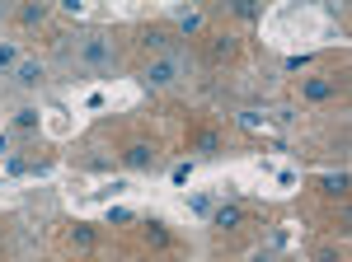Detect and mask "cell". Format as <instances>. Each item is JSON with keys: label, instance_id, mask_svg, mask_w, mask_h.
Listing matches in <instances>:
<instances>
[{"label": "cell", "instance_id": "7a4b0ae2", "mask_svg": "<svg viewBox=\"0 0 352 262\" xmlns=\"http://www.w3.org/2000/svg\"><path fill=\"white\" fill-rule=\"evenodd\" d=\"M184 145H188L192 159H217L221 150H226V131H221L217 122H207V117H197V122H188V131H184Z\"/></svg>", "mask_w": 352, "mask_h": 262}, {"label": "cell", "instance_id": "4fadbf2b", "mask_svg": "<svg viewBox=\"0 0 352 262\" xmlns=\"http://www.w3.org/2000/svg\"><path fill=\"white\" fill-rule=\"evenodd\" d=\"M141 239H146V248H169L174 243V235L164 230V220H146L141 225Z\"/></svg>", "mask_w": 352, "mask_h": 262}, {"label": "cell", "instance_id": "9c48e42d", "mask_svg": "<svg viewBox=\"0 0 352 262\" xmlns=\"http://www.w3.org/2000/svg\"><path fill=\"white\" fill-rule=\"evenodd\" d=\"M10 80H14L19 89H38V84L47 80V66H43L38 56H19V66L10 71Z\"/></svg>", "mask_w": 352, "mask_h": 262}, {"label": "cell", "instance_id": "8fae6325", "mask_svg": "<svg viewBox=\"0 0 352 262\" xmlns=\"http://www.w3.org/2000/svg\"><path fill=\"white\" fill-rule=\"evenodd\" d=\"M320 197L348 206V174H343V169H338V174H320Z\"/></svg>", "mask_w": 352, "mask_h": 262}, {"label": "cell", "instance_id": "ba28073f", "mask_svg": "<svg viewBox=\"0 0 352 262\" xmlns=\"http://www.w3.org/2000/svg\"><path fill=\"white\" fill-rule=\"evenodd\" d=\"M141 52L169 56V52H174V24H146V28H141Z\"/></svg>", "mask_w": 352, "mask_h": 262}, {"label": "cell", "instance_id": "7402d4cb", "mask_svg": "<svg viewBox=\"0 0 352 262\" xmlns=\"http://www.w3.org/2000/svg\"><path fill=\"white\" fill-rule=\"evenodd\" d=\"M0 24H5V5H0Z\"/></svg>", "mask_w": 352, "mask_h": 262}, {"label": "cell", "instance_id": "30bf717a", "mask_svg": "<svg viewBox=\"0 0 352 262\" xmlns=\"http://www.w3.org/2000/svg\"><path fill=\"white\" fill-rule=\"evenodd\" d=\"M66 248H76V253H94V248H99V225L76 220V225L66 230Z\"/></svg>", "mask_w": 352, "mask_h": 262}, {"label": "cell", "instance_id": "5bb4252c", "mask_svg": "<svg viewBox=\"0 0 352 262\" xmlns=\"http://www.w3.org/2000/svg\"><path fill=\"white\" fill-rule=\"evenodd\" d=\"M43 127V112H38V108L33 104H24V108H14V131H19V136H33V131Z\"/></svg>", "mask_w": 352, "mask_h": 262}, {"label": "cell", "instance_id": "9a60e30c", "mask_svg": "<svg viewBox=\"0 0 352 262\" xmlns=\"http://www.w3.org/2000/svg\"><path fill=\"white\" fill-rule=\"evenodd\" d=\"M169 24H174V33H207V24H202V14H197V10H179Z\"/></svg>", "mask_w": 352, "mask_h": 262}, {"label": "cell", "instance_id": "ffe728a7", "mask_svg": "<svg viewBox=\"0 0 352 262\" xmlns=\"http://www.w3.org/2000/svg\"><path fill=\"white\" fill-rule=\"evenodd\" d=\"M249 262H277V258H272V253H254Z\"/></svg>", "mask_w": 352, "mask_h": 262}, {"label": "cell", "instance_id": "e0dca14e", "mask_svg": "<svg viewBox=\"0 0 352 262\" xmlns=\"http://www.w3.org/2000/svg\"><path fill=\"white\" fill-rule=\"evenodd\" d=\"M14 66H19V47L14 43H0V75H10Z\"/></svg>", "mask_w": 352, "mask_h": 262}, {"label": "cell", "instance_id": "44dd1931", "mask_svg": "<svg viewBox=\"0 0 352 262\" xmlns=\"http://www.w3.org/2000/svg\"><path fill=\"white\" fill-rule=\"evenodd\" d=\"M277 262H300V258H277Z\"/></svg>", "mask_w": 352, "mask_h": 262}, {"label": "cell", "instance_id": "5b68a950", "mask_svg": "<svg viewBox=\"0 0 352 262\" xmlns=\"http://www.w3.org/2000/svg\"><path fill=\"white\" fill-rule=\"evenodd\" d=\"M202 52L212 66H230V61H240V38L235 33H202Z\"/></svg>", "mask_w": 352, "mask_h": 262}, {"label": "cell", "instance_id": "ac0fdd59", "mask_svg": "<svg viewBox=\"0 0 352 262\" xmlns=\"http://www.w3.org/2000/svg\"><path fill=\"white\" fill-rule=\"evenodd\" d=\"M109 225H132V211H127V206H113L109 211Z\"/></svg>", "mask_w": 352, "mask_h": 262}, {"label": "cell", "instance_id": "52a82bcc", "mask_svg": "<svg viewBox=\"0 0 352 262\" xmlns=\"http://www.w3.org/2000/svg\"><path fill=\"white\" fill-rule=\"evenodd\" d=\"M207 220H212V230H217V235H235V230L249 225V211H244L240 202H221L217 211H207Z\"/></svg>", "mask_w": 352, "mask_h": 262}, {"label": "cell", "instance_id": "6da1fadb", "mask_svg": "<svg viewBox=\"0 0 352 262\" xmlns=\"http://www.w3.org/2000/svg\"><path fill=\"white\" fill-rule=\"evenodd\" d=\"M76 61H80L85 71H113V61H118V38H113L109 28H89L76 38Z\"/></svg>", "mask_w": 352, "mask_h": 262}, {"label": "cell", "instance_id": "8992f818", "mask_svg": "<svg viewBox=\"0 0 352 262\" xmlns=\"http://www.w3.org/2000/svg\"><path fill=\"white\" fill-rule=\"evenodd\" d=\"M343 94V75H305L300 80V99L305 104H329Z\"/></svg>", "mask_w": 352, "mask_h": 262}, {"label": "cell", "instance_id": "603a6c76", "mask_svg": "<svg viewBox=\"0 0 352 262\" xmlns=\"http://www.w3.org/2000/svg\"><path fill=\"white\" fill-rule=\"evenodd\" d=\"M151 262H155V258H151Z\"/></svg>", "mask_w": 352, "mask_h": 262}, {"label": "cell", "instance_id": "d6986e66", "mask_svg": "<svg viewBox=\"0 0 352 262\" xmlns=\"http://www.w3.org/2000/svg\"><path fill=\"white\" fill-rule=\"evenodd\" d=\"M282 66H287V71H305V66H310V56H287Z\"/></svg>", "mask_w": 352, "mask_h": 262}, {"label": "cell", "instance_id": "2e32d148", "mask_svg": "<svg viewBox=\"0 0 352 262\" xmlns=\"http://www.w3.org/2000/svg\"><path fill=\"white\" fill-rule=\"evenodd\" d=\"M19 24L24 28H43L47 24V5H43V0H28L24 10H19Z\"/></svg>", "mask_w": 352, "mask_h": 262}, {"label": "cell", "instance_id": "7c38bea8", "mask_svg": "<svg viewBox=\"0 0 352 262\" xmlns=\"http://www.w3.org/2000/svg\"><path fill=\"white\" fill-rule=\"evenodd\" d=\"M305 262H348V248L333 243V239H315L310 253H305Z\"/></svg>", "mask_w": 352, "mask_h": 262}, {"label": "cell", "instance_id": "277c9868", "mask_svg": "<svg viewBox=\"0 0 352 262\" xmlns=\"http://www.w3.org/2000/svg\"><path fill=\"white\" fill-rule=\"evenodd\" d=\"M184 75V56L169 52V56H151L146 66H141V84L146 89H169V84H179Z\"/></svg>", "mask_w": 352, "mask_h": 262}, {"label": "cell", "instance_id": "3957f363", "mask_svg": "<svg viewBox=\"0 0 352 262\" xmlns=\"http://www.w3.org/2000/svg\"><path fill=\"white\" fill-rule=\"evenodd\" d=\"M155 159H160L155 136H127V141H122V150H118V164H122V169H132V174L155 169Z\"/></svg>", "mask_w": 352, "mask_h": 262}]
</instances>
